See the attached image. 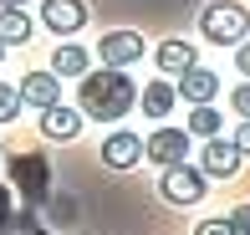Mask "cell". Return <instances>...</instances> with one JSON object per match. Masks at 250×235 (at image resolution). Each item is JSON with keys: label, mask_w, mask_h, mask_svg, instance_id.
Listing matches in <instances>:
<instances>
[{"label": "cell", "mask_w": 250, "mask_h": 235, "mask_svg": "<svg viewBox=\"0 0 250 235\" xmlns=\"http://www.w3.org/2000/svg\"><path fill=\"white\" fill-rule=\"evenodd\" d=\"M41 26L51 36H77L87 26V5L82 0H41Z\"/></svg>", "instance_id": "cell-8"}, {"label": "cell", "mask_w": 250, "mask_h": 235, "mask_svg": "<svg viewBox=\"0 0 250 235\" xmlns=\"http://www.w3.org/2000/svg\"><path fill=\"white\" fill-rule=\"evenodd\" d=\"M138 103H143V113H148V118H168V113H174V103H179V87L168 82V77H158V82H148V87L138 92Z\"/></svg>", "instance_id": "cell-15"}, {"label": "cell", "mask_w": 250, "mask_h": 235, "mask_svg": "<svg viewBox=\"0 0 250 235\" xmlns=\"http://www.w3.org/2000/svg\"><path fill=\"white\" fill-rule=\"evenodd\" d=\"M235 66H240V77L250 82V41H240V46H235Z\"/></svg>", "instance_id": "cell-22"}, {"label": "cell", "mask_w": 250, "mask_h": 235, "mask_svg": "<svg viewBox=\"0 0 250 235\" xmlns=\"http://www.w3.org/2000/svg\"><path fill=\"white\" fill-rule=\"evenodd\" d=\"M0 10H26V0H0Z\"/></svg>", "instance_id": "cell-25"}, {"label": "cell", "mask_w": 250, "mask_h": 235, "mask_svg": "<svg viewBox=\"0 0 250 235\" xmlns=\"http://www.w3.org/2000/svg\"><path fill=\"white\" fill-rule=\"evenodd\" d=\"M199 36L209 46H240V41H250V10L240 0H209L199 10Z\"/></svg>", "instance_id": "cell-2"}, {"label": "cell", "mask_w": 250, "mask_h": 235, "mask_svg": "<svg viewBox=\"0 0 250 235\" xmlns=\"http://www.w3.org/2000/svg\"><path fill=\"white\" fill-rule=\"evenodd\" d=\"M230 225L240 230V235H250V205H235L230 210Z\"/></svg>", "instance_id": "cell-21"}, {"label": "cell", "mask_w": 250, "mask_h": 235, "mask_svg": "<svg viewBox=\"0 0 250 235\" xmlns=\"http://www.w3.org/2000/svg\"><path fill=\"white\" fill-rule=\"evenodd\" d=\"M235 143H240V153L250 159V118H240V128H235Z\"/></svg>", "instance_id": "cell-23"}, {"label": "cell", "mask_w": 250, "mask_h": 235, "mask_svg": "<svg viewBox=\"0 0 250 235\" xmlns=\"http://www.w3.org/2000/svg\"><path fill=\"white\" fill-rule=\"evenodd\" d=\"M189 143H194L189 128H168V123H158L148 138H143V153H148V164L168 169V164H189Z\"/></svg>", "instance_id": "cell-4"}, {"label": "cell", "mask_w": 250, "mask_h": 235, "mask_svg": "<svg viewBox=\"0 0 250 235\" xmlns=\"http://www.w3.org/2000/svg\"><path fill=\"white\" fill-rule=\"evenodd\" d=\"M143 159H148V153H143V138H138V133L118 128V133L102 138V164H107V169H138Z\"/></svg>", "instance_id": "cell-9"}, {"label": "cell", "mask_w": 250, "mask_h": 235, "mask_svg": "<svg viewBox=\"0 0 250 235\" xmlns=\"http://www.w3.org/2000/svg\"><path fill=\"white\" fill-rule=\"evenodd\" d=\"M5 51H10V46H5V41H0V62H5Z\"/></svg>", "instance_id": "cell-26"}, {"label": "cell", "mask_w": 250, "mask_h": 235, "mask_svg": "<svg viewBox=\"0 0 250 235\" xmlns=\"http://www.w3.org/2000/svg\"><path fill=\"white\" fill-rule=\"evenodd\" d=\"M51 72H56V77H77V82H82V77L92 72V57H87V46H77V41H62V46L51 51Z\"/></svg>", "instance_id": "cell-14"}, {"label": "cell", "mask_w": 250, "mask_h": 235, "mask_svg": "<svg viewBox=\"0 0 250 235\" xmlns=\"http://www.w3.org/2000/svg\"><path fill=\"white\" fill-rule=\"evenodd\" d=\"M153 62H158V72H164V77H184V72H194V66H199V51H194V41L168 36L164 46L153 51Z\"/></svg>", "instance_id": "cell-12"}, {"label": "cell", "mask_w": 250, "mask_h": 235, "mask_svg": "<svg viewBox=\"0 0 250 235\" xmlns=\"http://www.w3.org/2000/svg\"><path fill=\"white\" fill-rule=\"evenodd\" d=\"M230 107H235V118H250V82H240L230 92Z\"/></svg>", "instance_id": "cell-19"}, {"label": "cell", "mask_w": 250, "mask_h": 235, "mask_svg": "<svg viewBox=\"0 0 250 235\" xmlns=\"http://www.w3.org/2000/svg\"><path fill=\"white\" fill-rule=\"evenodd\" d=\"M194 235H240V230H235L230 220H199V225H194Z\"/></svg>", "instance_id": "cell-20"}, {"label": "cell", "mask_w": 250, "mask_h": 235, "mask_svg": "<svg viewBox=\"0 0 250 235\" xmlns=\"http://www.w3.org/2000/svg\"><path fill=\"white\" fill-rule=\"evenodd\" d=\"M21 103L36 107V113L56 107V103H62V77H56L51 66H46V72H26V77H21Z\"/></svg>", "instance_id": "cell-10"}, {"label": "cell", "mask_w": 250, "mask_h": 235, "mask_svg": "<svg viewBox=\"0 0 250 235\" xmlns=\"http://www.w3.org/2000/svg\"><path fill=\"white\" fill-rule=\"evenodd\" d=\"M189 133H194V138H220V128H225V118L214 113V103H204V107H194V113H189V123H184Z\"/></svg>", "instance_id": "cell-17"}, {"label": "cell", "mask_w": 250, "mask_h": 235, "mask_svg": "<svg viewBox=\"0 0 250 235\" xmlns=\"http://www.w3.org/2000/svg\"><path fill=\"white\" fill-rule=\"evenodd\" d=\"M31 31H36V21H31L26 10H0V41H5V46H26Z\"/></svg>", "instance_id": "cell-16"}, {"label": "cell", "mask_w": 250, "mask_h": 235, "mask_svg": "<svg viewBox=\"0 0 250 235\" xmlns=\"http://www.w3.org/2000/svg\"><path fill=\"white\" fill-rule=\"evenodd\" d=\"M77 107L82 118H97V123H118L138 107V87L123 66H97L77 82Z\"/></svg>", "instance_id": "cell-1"}, {"label": "cell", "mask_w": 250, "mask_h": 235, "mask_svg": "<svg viewBox=\"0 0 250 235\" xmlns=\"http://www.w3.org/2000/svg\"><path fill=\"white\" fill-rule=\"evenodd\" d=\"M10 184L21 189V199H46V189H51L46 159H41V153H16V159H10Z\"/></svg>", "instance_id": "cell-5"}, {"label": "cell", "mask_w": 250, "mask_h": 235, "mask_svg": "<svg viewBox=\"0 0 250 235\" xmlns=\"http://www.w3.org/2000/svg\"><path fill=\"white\" fill-rule=\"evenodd\" d=\"M21 87H10V82H0V123H16L21 118Z\"/></svg>", "instance_id": "cell-18"}, {"label": "cell", "mask_w": 250, "mask_h": 235, "mask_svg": "<svg viewBox=\"0 0 250 235\" xmlns=\"http://www.w3.org/2000/svg\"><path fill=\"white\" fill-rule=\"evenodd\" d=\"M143 51L148 46H143L138 31H107V36L97 41V62L102 66H123V72H128L133 62H143Z\"/></svg>", "instance_id": "cell-7"}, {"label": "cell", "mask_w": 250, "mask_h": 235, "mask_svg": "<svg viewBox=\"0 0 250 235\" xmlns=\"http://www.w3.org/2000/svg\"><path fill=\"white\" fill-rule=\"evenodd\" d=\"M174 87H179V97H184L189 107H204V103H214V97H220V72H209V66H194V72L174 77Z\"/></svg>", "instance_id": "cell-11"}, {"label": "cell", "mask_w": 250, "mask_h": 235, "mask_svg": "<svg viewBox=\"0 0 250 235\" xmlns=\"http://www.w3.org/2000/svg\"><path fill=\"white\" fill-rule=\"evenodd\" d=\"M82 107H66V103H56V107H46L41 113V133H46L51 143H72L77 133H82Z\"/></svg>", "instance_id": "cell-13"}, {"label": "cell", "mask_w": 250, "mask_h": 235, "mask_svg": "<svg viewBox=\"0 0 250 235\" xmlns=\"http://www.w3.org/2000/svg\"><path fill=\"white\" fill-rule=\"evenodd\" d=\"M204 189H209V179H204L199 164H168L164 174H158V194L168 199V205H199L204 199Z\"/></svg>", "instance_id": "cell-3"}, {"label": "cell", "mask_w": 250, "mask_h": 235, "mask_svg": "<svg viewBox=\"0 0 250 235\" xmlns=\"http://www.w3.org/2000/svg\"><path fill=\"white\" fill-rule=\"evenodd\" d=\"M240 164H245V153H240V143H235V138H204V149H199L204 179H235V174H240Z\"/></svg>", "instance_id": "cell-6"}, {"label": "cell", "mask_w": 250, "mask_h": 235, "mask_svg": "<svg viewBox=\"0 0 250 235\" xmlns=\"http://www.w3.org/2000/svg\"><path fill=\"white\" fill-rule=\"evenodd\" d=\"M5 210H10V189L0 184V220H5Z\"/></svg>", "instance_id": "cell-24"}]
</instances>
